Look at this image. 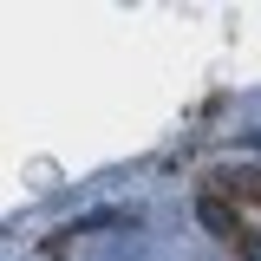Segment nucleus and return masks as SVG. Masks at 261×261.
<instances>
[{
    "label": "nucleus",
    "instance_id": "f257e3e1",
    "mask_svg": "<svg viewBox=\"0 0 261 261\" xmlns=\"http://www.w3.org/2000/svg\"><path fill=\"white\" fill-rule=\"evenodd\" d=\"M202 222H209V228H235V222H228V209H222V202H202Z\"/></svg>",
    "mask_w": 261,
    "mask_h": 261
}]
</instances>
